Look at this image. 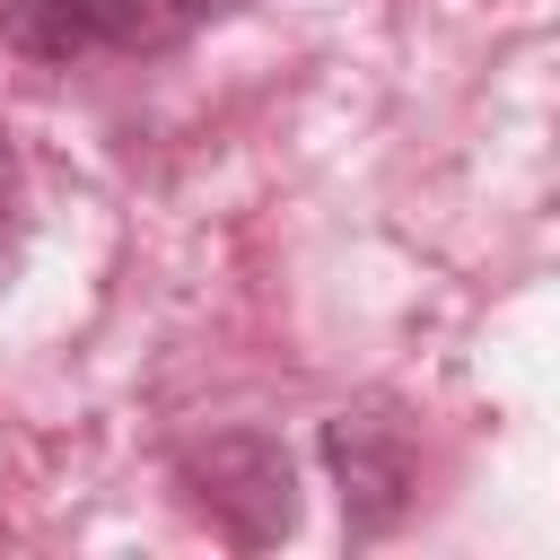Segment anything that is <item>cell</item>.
<instances>
[{
    "mask_svg": "<svg viewBox=\"0 0 560 560\" xmlns=\"http://www.w3.org/2000/svg\"><path fill=\"white\" fill-rule=\"evenodd\" d=\"M175 481L192 490V508L236 542V551H271L298 534V464L271 429H219L201 446L175 455Z\"/></svg>",
    "mask_w": 560,
    "mask_h": 560,
    "instance_id": "6da1fadb",
    "label": "cell"
},
{
    "mask_svg": "<svg viewBox=\"0 0 560 560\" xmlns=\"http://www.w3.org/2000/svg\"><path fill=\"white\" fill-rule=\"evenodd\" d=\"M228 0H0V44L26 61H105V52H166Z\"/></svg>",
    "mask_w": 560,
    "mask_h": 560,
    "instance_id": "7a4b0ae2",
    "label": "cell"
},
{
    "mask_svg": "<svg viewBox=\"0 0 560 560\" xmlns=\"http://www.w3.org/2000/svg\"><path fill=\"white\" fill-rule=\"evenodd\" d=\"M26 245V166H18V149L0 140V262Z\"/></svg>",
    "mask_w": 560,
    "mask_h": 560,
    "instance_id": "277c9868",
    "label": "cell"
},
{
    "mask_svg": "<svg viewBox=\"0 0 560 560\" xmlns=\"http://www.w3.org/2000/svg\"><path fill=\"white\" fill-rule=\"evenodd\" d=\"M324 464H332V490H341V525L350 542H376L411 516V481H420V455H411V429L376 402L359 411H332L324 420Z\"/></svg>",
    "mask_w": 560,
    "mask_h": 560,
    "instance_id": "3957f363",
    "label": "cell"
}]
</instances>
